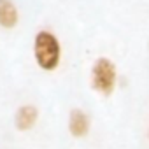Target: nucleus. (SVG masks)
Masks as SVG:
<instances>
[{
  "instance_id": "obj_4",
  "label": "nucleus",
  "mask_w": 149,
  "mask_h": 149,
  "mask_svg": "<svg viewBox=\"0 0 149 149\" xmlns=\"http://www.w3.org/2000/svg\"><path fill=\"white\" fill-rule=\"evenodd\" d=\"M39 121V109L33 104L19 105L14 112V126L18 132H30Z\"/></svg>"
},
{
  "instance_id": "obj_1",
  "label": "nucleus",
  "mask_w": 149,
  "mask_h": 149,
  "mask_svg": "<svg viewBox=\"0 0 149 149\" xmlns=\"http://www.w3.org/2000/svg\"><path fill=\"white\" fill-rule=\"evenodd\" d=\"M33 60L44 72H54L61 63V42L56 33L39 30L33 37Z\"/></svg>"
},
{
  "instance_id": "obj_3",
  "label": "nucleus",
  "mask_w": 149,
  "mask_h": 149,
  "mask_svg": "<svg viewBox=\"0 0 149 149\" xmlns=\"http://www.w3.org/2000/svg\"><path fill=\"white\" fill-rule=\"evenodd\" d=\"M68 133L74 139H84L91 130V118L83 109H72L68 112Z\"/></svg>"
},
{
  "instance_id": "obj_6",
  "label": "nucleus",
  "mask_w": 149,
  "mask_h": 149,
  "mask_svg": "<svg viewBox=\"0 0 149 149\" xmlns=\"http://www.w3.org/2000/svg\"><path fill=\"white\" fill-rule=\"evenodd\" d=\"M147 139H149V126H147Z\"/></svg>"
},
{
  "instance_id": "obj_5",
  "label": "nucleus",
  "mask_w": 149,
  "mask_h": 149,
  "mask_svg": "<svg viewBox=\"0 0 149 149\" xmlns=\"http://www.w3.org/2000/svg\"><path fill=\"white\" fill-rule=\"evenodd\" d=\"M19 23V11L13 0H0V26L6 30L16 28Z\"/></svg>"
},
{
  "instance_id": "obj_2",
  "label": "nucleus",
  "mask_w": 149,
  "mask_h": 149,
  "mask_svg": "<svg viewBox=\"0 0 149 149\" xmlns=\"http://www.w3.org/2000/svg\"><path fill=\"white\" fill-rule=\"evenodd\" d=\"M90 86L102 97H111L118 86V67L107 56H98L90 72Z\"/></svg>"
}]
</instances>
